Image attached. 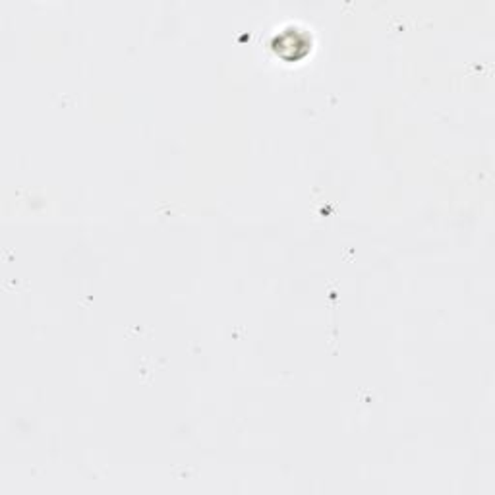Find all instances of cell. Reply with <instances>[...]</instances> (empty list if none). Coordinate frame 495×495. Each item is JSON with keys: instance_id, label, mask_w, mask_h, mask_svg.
<instances>
[{"instance_id": "6da1fadb", "label": "cell", "mask_w": 495, "mask_h": 495, "mask_svg": "<svg viewBox=\"0 0 495 495\" xmlns=\"http://www.w3.org/2000/svg\"><path fill=\"white\" fill-rule=\"evenodd\" d=\"M294 48V55L296 50L300 48V50H308V37L304 33H300L298 29H287V31H281V35H279V39H277V50L281 53V56H289V50H292ZM296 58H298V55H296Z\"/></svg>"}]
</instances>
